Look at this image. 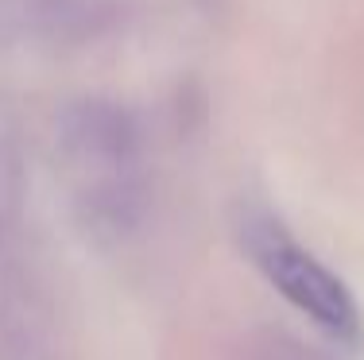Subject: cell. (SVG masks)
<instances>
[{"label": "cell", "instance_id": "obj_4", "mask_svg": "<svg viewBox=\"0 0 364 360\" xmlns=\"http://www.w3.org/2000/svg\"><path fill=\"white\" fill-rule=\"evenodd\" d=\"M23 217V159L12 140H0V287L12 268V248Z\"/></svg>", "mask_w": 364, "mask_h": 360}, {"label": "cell", "instance_id": "obj_3", "mask_svg": "<svg viewBox=\"0 0 364 360\" xmlns=\"http://www.w3.org/2000/svg\"><path fill=\"white\" fill-rule=\"evenodd\" d=\"M109 20V0H0V43L74 47L105 31Z\"/></svg>", "mask_w": 364, "mask_h": 360}, {"label": "cell", "instance_id": "obj_2", "mask_svg": "<svg viewBox=\"0 0 364 360\" xmlns=\"http://www.w3.org/2000/svg\"><path fill=\"white\" fill-rule=\"evenodd\" d=\"M240 240L248 248V260L264 271V279L299 314H306L318 329H326L329 337H341V341H353L360 333V314L349 287L322 260H314L279 221L248 217L245 229H240Z\"/></svg>", "mask_w": 364, "mask_h": 360}, {"label": "cell", "instance_id": "obj_1", "mask_svg": "<svg viewBox=\"0 0 364 360\" xmlns=\"http://www.w3.org/2000/svg\"><path fill=\"white\" fill-rule=\"evenodd\" d=\"M58 148L74 175V202L90 233L124 236L140 225V132L124 109L77 101L58 116Z\"/></svg>", "mask_w": 364, "mask_h": 360}]
</instances>
